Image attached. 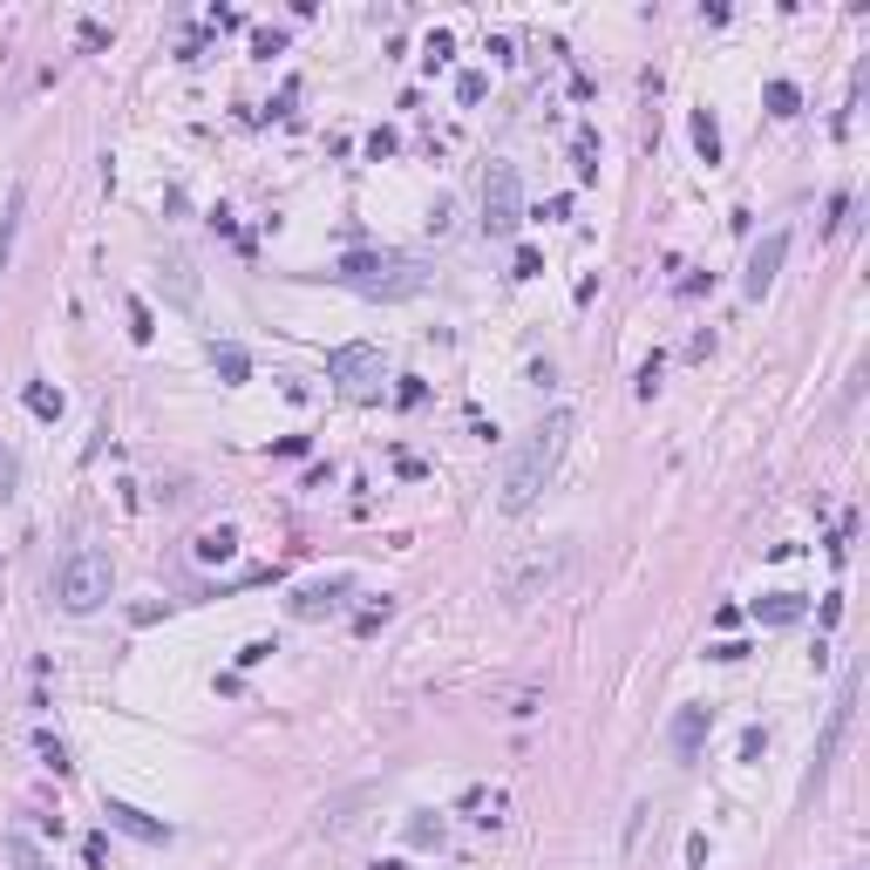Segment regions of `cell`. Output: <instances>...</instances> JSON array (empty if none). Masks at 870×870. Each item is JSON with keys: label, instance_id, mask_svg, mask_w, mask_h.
Segmentation results:
<instances>
[{"label": "cell", "instance_id": "18", "mask_svg": "<svg viewBox=\"0 0 870 870\" xmlns=\"http://www.w3.org/2000/svg\"><path fill=\"white\" fill-rule=\"evenodd\" d=\"M572 156H578V164H572V171H578V184L599 177V143H591V137H578V143H572Z\"/></svg>", "mask_w": 870, "mask_h": 870}, {"label": "cell", "instance_id": "21", "mask_svg": "<svg viewBox=\"0 0 870 870\" xmlns=\"http://www.w3.org/2000/svg\"><path fill=\"white\" fill-rule=\"evenodd\" d=\"M42 755H48V769H55V775H68V748H62L55 735H42Z\"/></svg>", "mask_w": 870, "mask_h": 870}, {"label": "cell", "instance_id": "6", "mask_svg": "<svg viewBox=\"0 0 870 870\" xmlns=\"http://www.w3.org/2000/svg\"><path fill=\"white\" fill-rule=\"evenodd\" d=\"M850 707H857V674H844L837 700H829V721H823V741H816V769H809V789H823L829 762H837V748H844V735H850Z\"/></svg>", "mask_w": 870, "mask_h": 870}, {"label": "cell", "instance_id": "20", "mask_svg": "<svg viewBox=\"0 0 870 870\" xmlns=\"http://www.w3.org/2000/svg\"><path fill=\"white\" fill-rule=\"evenodd\" d=\"M769 109H775V116H796V89H789V83H769Z\"/></svg>", "mask_w": 870, "mask_h": 870}, {"label": "cell", "instance_id": "22", "mask_svg": "<svg viewBox=\"0 0 870 870\" xmlns=\"http://www.w3.org/2000/svg\"><path fill=\"white\" fill-rule=\"evenodd\" d=\"M130 334H137V340H150V334H156V327H150V306H143V300H130Z\"/></svg>", "mask_w": 870, "mask_h": 870}, {"label": "cell", "instance_id": "8", "mask_svg": "<svg viewBox=\"0 0 870 870\" xmlns=\"http://www.w3.org/2000/svg\"><path fill=\"white\" fill-rule=\"evenodd\" d=\"M327 374H334L340 388H368V381H381V354H374L368 340H347V347L327 354Z\"/></svg>", "mask_w": 870, "mask_h": 870}, {"label": "cell", "instance_id": "13", "mask_svg": "<svg viewBox=\"0 0 870 870\" xmlns=\"http://www.w3.org/2000/svg\"><path fill=\"white\" fill-rule=\"evenodd\" d=\"M164 286H171V300H177V306H197V280H191V265H184L177 252L164 259Z\"/></svg>", "mask_w": 870, "mask_h": 870}, {"label": "cell", "instance_id": "23", "mask_svg": "<svg viewBox=\"0 0 870 870\" xmlns=\"http://www.w3.org/2000/svg\"><path fill=\"white\" fill-rule=\"evenodd\" d=\"M14 477H21V463H14V449H0V490H14Z\"/></svg>", "mask_w": 870, "mask_h": 870}, {"label": "cell", "instance_id": "14", "mask_svg": "<svg viewBox=\"0 0 870 870\" xmlns=\"http://www.w3.org/2000/svg\"><path fill=\"white\" fill-rule=\"evenodd\" d=\"M755 619H762V626H789V619H803V599H789V591H775V599H755Z\"/></svg>", "mask_w": 870, "mask_h": 870}, {"label": "cell", "instance_id": "11", "mask_svg": "<svg viewBox=\"0 0 870 870\" xmlns=\"http://www.w3.org/2000/svg\"><path fill=\"white\" fill-rule=\"evenodd\" d=\"M21 211H28V184L8 191V211H0V272L14 265V231H21Z\"/></svg>", "mask_w": 870, "mask_h": 870}, {"label": "cell", "instance_id": "2", "mask_svg": "<svg viewBox=\"0 0 870 870\" xmlns=\"http://www.w3.org/2000/svg\"><path fill=\"white\" fill-rule=\"evenodd\" d=\"M334 280L354 286V293H368V300H409V293L428 286V272L415 259H402V252H347L334 265Z\"/></svg>", "mask_w": 870, "mask_h": 870}, {"label": "cell", "instance_id": "1", "mask_svg": "<svg viewBox=\"0 0 870 870\" xmlns=\"http://www.w3.org/2000/svg\"><path fill=\"white\" fill-rule=\"evenodd\" d=\"M572 428H578V415L572 409H551L524 443H518V456H510V469H503V510L510 518H524V510L544 497V483L558 477V463H565V449H572Z\"/></svg>", "mask_w": 870, "mask_h": 870}, {"label": "cell", "instance_id": "19", "mask_svg": "<svg viewBox=\"0 0 870 870\" xmlns=\"http://www.w3.org/2000/svg\"><path fill=\"white\" fill-rule=\"evenodd\" d=\"M28 409L34 415H62V394L55 388H28Z\"/></svg>", "mask_w": 870, "mask_h": 870}, {"label": "cell", "instance_id": "5", "mask_svg": "<svg viewBox=\"0 0 870 870\" xmlns=\"http://www.w3.org/2000/svg\"><path fill=\"white\" fill-rule=\"evenodd\" d=\"M518 225H524V177H518V164H490L483 171V231L510 239Z\"/></svg>", "mask_w": 870, "mask_h": 870}, {"label": "cell", "instance_id": "9", "mask_svg": "<svg viewBox=\"0 0 870 870\" xmlns=\"http://www.w3.org/2000/svg\"><path fill=\"white\" fill-rule=\"evenodd\" d=\"M102 816L116 823V829H130V837H143V844H171V823H156V816H143V809H130V803H102Z\"/></svg>", "mask_w": 870, "mask_h": 870}, {"label": "cell", "instance_id": "10", "mask_svg": "<svg viewBox=\"0 0 870 870\" xmlns=\"http://www.w3.org/2000/svg\"><path fill=\"white\" fill-rule=\"evenodd\" d=\"M340 591H347V578L300 585V591H293V612H300V619H320V612H334V606H340Z\"/></svg>", "mask_w": 870, "mask_h": 870}, {"label": "cell", "instance_id": "3", "mask_svg": "<svg viewBox=\"0 0 870 870\" xmlns=\"http://www.w3.org/2000/svg\"><path fill=\"white\" fill-rule=\"evenodd\" d=\"M109 585H116V572H109V551H68V558L55 565V578H48V591H55V606L62 612H96V606H109Z\"/></svg>", "mask_w": 870, "mask_h": 870}, {"label": "cell", "instance_id": "12", "mask_svg": "<svg viewBox=\"0 0 870 870\" xmlns=\"http://www.w3.org/2000/svg\"><path fill=\"white\" fill-rule=\"evenodd\" d=\"M707 728H715V715H707V707H687V715L674 721V748H681V755H694Z\"/></svg>", "mask_w": 870, "mask_h": 870}, {"label": "cell", "instance_id": "7", "mask_svg": "<svg viewBox=\"0 0 870 870\" xmlns=\"http://www.w3.org/2000/svg\"><path fill=\"white\" fill-rule=\"evenodd\" d=\"M782 252H789V231H769V239H755V252H748V272H741V293H748V300H762V293L775 286Z\"/></svg>", "mask_w": 870, "mask_h": 870}, {"label": "cell", "instance_id": "17", "mask_svg": "<svg viewBox=\"0 0 870 870\" xmlns=\"http://www.w3.org/2000/svg\"><path fill=\"white\" fill-rule=\"evenodd\" d=\"M694 150L707 156V164H721V130H715V116H694Z\"/></svg>", "mask_w": 870, "mask_h": 870}, {"label": "cell", "instance_id": "16", "mask_svg": "<svg viewBox=\"0 0 870 870\" xmlns=\"http://www.w3.org/2000/svg\"><path fill=\"white\" fill-rule=\"evenodd\" d=\"M8 857H14V870H48V857L34 850V837H21V829H8Z\"/></svg>", "mask_w": 870, "mask_h": 870}, {"label": "cell", "instance_id": "4", "mask_svg": "<svg viewBox=\"0 0 870 870\" xmlns=\"http://www.w3.org/2000/svg\"><path fill=\"white\" fill-rule=\"evenodd\" d=\"M565 565H572V544H544V551H531V558L503 565V572H497L503 606H531V599H544V591L565 578Z\"/></svg>", "mask_w": 870, "mask_h": 870}, {"label": "cell", "instance_id": "15", "mask_svg": "<svg viewBox=\"0 0 870 870\" xmlns=\"http://www.w3.org/2000/svg\"><path fill=\"white\" fill-rule=\"evenodd\" d=\"M211 368H218L225 381H246V374H252V361H246V347H218V340H211Z\"/></svg>", "mask_w": 870, "mask_h": 870}]
</instances>
